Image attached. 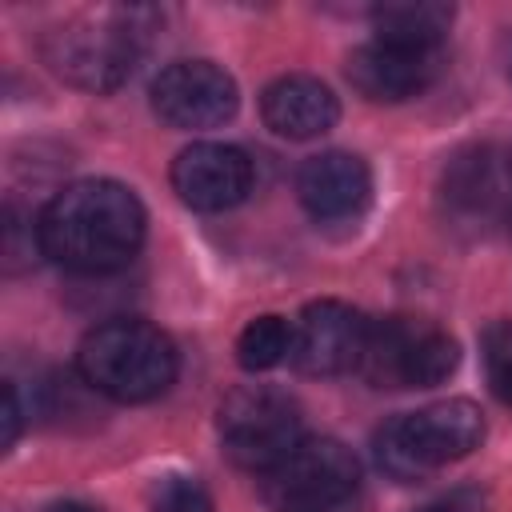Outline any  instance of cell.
I'll return each mask as SVG.
<instances>
[{
    "label": "cell",
    "instance_id": "obj_1",
    "mask_svg": "<svg viewBox=\"0 0 512 512\" xmlns=\"http://www.w3.org/2000/svg\"><path fill=\"white\" fill-rule=\"evenodd\" d=\"M40 224V256L80 276L120 272L144 244V204L140 196L108 176H88L64 184L44 212Z\"/></svg>",
    "mask_w": 512,
    "mask_h": 512
},
{
    "label": "cell",
    "instance_id": "obj_2",
    "mask_svg": "<svg viewBox=\"0 0 512 512\" xmlns=\"http://www.w3.org/2000/svg\"><path fill=\"white\" fill-rule=\"evenodd\" d=\"M76 372L116 404H144L172 388L180 356L168 332L148 320L116 316L96 324L76 348Z\"/></svg>",
    "mask_w": 512,
    "mask_h": 512
},
{
    "label": "cell",
    "instance_id": "obj_3",
    "mask_svg": "<svg viewBox=\"0 0 512 512\" xmlns=\"http://www.w3.org/2000/svg\"><path fill=\"white\" fill-rule=\"evenodd\" d=\"M484 440V412L464 396L432 400L424 408L392 416L376 432V464L400 480H424L428 472L472 456Z\"/></svg>",
    "mask_w": 512,
    "mask_h": 512
},
{
    "label": "cell",
    "instance_id": "obj_4",
    "mask_svg": "<svg viewBox=\"0 0 512 512\" xmlns=\"http://www.w3.org/2000/svg\"><path fill=\"white\" fill-rule=\"evenodd\" d=\"M140 12H104L68 20L40 40L44 64L80 92H116L140 56Z\"/></svg>",
    "mask_w": 512,
    "mask_h": 512
},
{
    "label": "cell",
    "instance_id": "obj_5",
    "mask_svg": "<svg viewBox=\"0 0 512 512\" xmlns=\"http://www.w3.org/2000/svg\"><path fill=\"white\" fill-rule=\"evenodd\" d=\"M460 364L456 336L428 316H380L368 320L364 352L356 372L372 388H432L444 384Z\"/></svg>",
    "mask_w": 512,
    "mask_h": 512
},
{
    "label": "cell",
    "instance_id": "obj_6",
    "mask_svg": "<svg viewBox=\"0 0 512 512\" xmlns=\"http://www.w3.org/2000/svg\"><path fill=\"white\" fill-rule=\"evenodd\" d=\"M216 428H220L224 456L236 468L256 476L272 472L288 452H296L308 440L300 404L288 392L268 384H248L224 396Z\"/></svg>",
    "mask_w": 512,
    "mask_h": 512
},
{
    "label": "cell",
    "instance_id": "obj_7",
    "mask_svg": "<svg viewBox=\"0 0 512 512\" xmlns=\"http://www.w3.org/2000/svg\"><path fill=\"white\" fill-rule=\"evenodd\" d=\"M272 512H348L360 492V460L332 436H308L260 476Z\"/></svg>",
    "mask_w": 512,
    "mask_h": 512
},
{
    "label": "cell",
    "instance_id": "obj_8",
    "mask_svg": "<svg viewBox=\"0 0 512 512\" xmlns=\"http://www.w3.org/2000/svg\"><path fill=\"white\" fill-rule=\"evenodd\" d=\"M240 108V88L232 72L212 60H176L152 80V112L168 128H216Z\"/></svg>",
    "mask_w": 512,
    "mask_h": 512
},
{
    "label": "cell",
    "instance_id": "obj_9",
    "mask_svg": "<svg viewBox=\"0 0 512 512\" xmlns=\"http://www.w3.org/2000/svg\"><path fill=\"white\" fill-rule=\"evenodd\" d=\"M368 320L344 300H312L292 324V364L304 376H340L360 364Z\"/></svg>",
    "mask_w": 512,
    "mask_h": 512
},
{
    "label": "cell",
    "instance_id": "obj_10",
    "mask_svg": "<svg viewBox=\"0 0 512 512\" xmlns=\"http://www.w3.org/2000/svg\"><path fill=\"white\" fill-rule=\"evenodd\" d=\"M444 68L440 48H408V44H388V40H368L348 52V84L372 100V104H400L436 84Z\"/></svg>",
    "mask_w": 512,
    "mask_h": 512
},
{
    "label": "cell",
    "instance_id": "obj_11",
    "mask_svg": "<svg viewBox=\"0 0 512 512\" xmlns=\"http://www.w3.org/2000/svg\"><path fill=\"white\" fill-rule=\"evenodd\" d=\"M172 192L196 212H228L252 192V160L236 144L196 140L172 160Z\"/></svg>",
    "mask_w": 512,
    "mask_h": 512
},
{
    "label": "cell",
    "instance_id": "obj_12",
    "mask_svg": "<svg viewBox=\"0 0 512 512\" xmlns=\"http://www.w3.org/2000/svg\"><path fill=\"white\" fill-rule=\"evenodd\" d=\"M296 196L320 224L360 220L372 200V168L364 164V156L344 148L316 152L296 168Z\"/></svg>",
    "mask_w": 512,
    "mask_h": 512
},
{
    "label": "cell",
    "instance_id": "obj_13",
    "mask_svg": "<svg viewBox=\"0 0 512 512\" xmlns=\"http://www.w3.org/2000/svg\"><path fill=\"white\" fill-rule=\"evenodd\" d=\"M260 116L284 140H316L340 120V100L324 80L292 72L264 88Z\"/></svg>",
    "mask_w": 512,
    "mask_h": 512
},
{
    "label": "cell",
    "instance_id": "obj_14",
    "mask_svg": "<svg viewBox=\"0 0 512 512\" xmlns=\"http://www.w3.org/2000/svg\"><path fill=\"white\" fill-rule=\"evenodd\" d=\"M452 24V4L436 0H400V4H376L372 28L376 40L408 44V48H440Z\"/></svg>",
    "mask_w": 512,
    "mask_h": 512
},
{
    "label": "cell",
    "instance_id": "obj_15",
    "mask_svg": "<svg viewBox=\"0 0 512 512\" xmlns=\"http://www.w3.org/2000/svg\"><path fill=\"white\" fill-rule=\"evenodd\" d=\"M292 356V324L284 316H256L236 336V360L248 372H268Z\"/></svg>",
    "mask_w": 512,
    "mask_h": 512
},
{
    "label": "cell",
    "instance_id": "obj_16",
    "mask_svg": "<svg viewBox=\"0 0 512 512\" xmlns=\"http://www.w3.org/2000/svg\"><path fill=\"white\" fill-rule=\"evenodd\" d=\"M148 512H216V504L196 476L164 472L148 488Z\"/></svg>",
    "mask_w": 512,
    "mask_h": 512
},
{
    "label": "cell",
    "instance_id": "obj_17",
    "mask_svg": "<svg viewBox=\"0 0 512 512\" xmlns=\"http://www.w3.org/2000/svg\"><path fill=\"white\" fill-rule=\"evenodd\" d=\"M480 360L488 388L512 408V320H492L480 332Z\"/></svg>",
    "mask_w": 512,
    "mask_h": 512
},
{
    "label": "cell",
    "instance_id": "obj_18",
    "mask_svg": "<svg viewBox=\"0 0 512 512\" xmlns=\"http://www.w3.org/2000/svg\"><path fill=\"white\" fill-rule=\"evenodd\" d=\"M20 396H16V384L8 380L4 384V448H12L16 444V436H20Z\"/></svg>",
    "mask_w": 512,
    "mask_h": 512
},
{
    "label": "cell",
    "instance_id": "obj_19",
    "mask_svg": "<svg viewBox=\"0 0 512 512\" xmlns=\"http://www.w3.org/2000/svg\"><path fill=\"white\" fill-rule=\"evenodd\" d=\"M48 512H96V508H88V504H76V500H64V504H52Z\"/></svg>",
    "mask_w": 512,
    "mask_h": 512
},
{
    "label": "cell",
    "instance_id": "obj_20",
    "mask_svg": "<svg viewBox=\"0 0 512 512\" xmlns=\"http://www.w3.org/2000/svg\"><path fill=\"white\" fill-rule=\"evenodd\" d=\"M420 512H464L456 500H440V504H428V508H420Z\"/></svg>",
    "mask_w": 512,
    "mask_h": 512
},
{
    "label": "cell",
    "instance_id": "obj_21",
    "mask_svg": "<svg viewBox=\"0 0 512 512\" xmlns=\"http://www.w3.org/2000/svg\"><path fill=\"white\" fill-rule=\"evenodd\" d=\"M508 168H512V156H508Z\"/></svg>",
    "mask_w": 512,
    "mask_h": 512
}]
</instances>
